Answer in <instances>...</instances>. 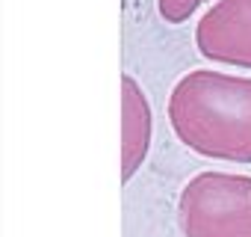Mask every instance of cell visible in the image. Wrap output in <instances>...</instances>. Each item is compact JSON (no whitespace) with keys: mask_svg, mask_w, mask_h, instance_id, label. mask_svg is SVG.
Returning a JSON list of instances; mask_svg holds the SVG:
<instances>
[{"mask_svg":"<svg viewBox=\"0 0 251 237\" xmlns=\"http://www.w3.org/2000/svg\"><path fill=\"white\" fill-rule=\"evenodd\" d=\"M201 57L236 68H251V0H219L195 24Z\"/></svg>","mask_w":251,"mask_h":237,"instance_id":"3957f363","label":"cell"},{"mask_svg":"<svg viewBox=\"0 0 251 237\" xmlns=\"http://www.w3.org/2000/svg\"><path fill=\"white\" fill-rule=\"evenodd\" d=\"M151 134L154 118L148 95L130 74H121V181H130L142 166L151 148Z\"/></svg>","mask_w":251,"mask_h":237,"instance_id":"277c9868","label":"cell"},{"mask_svg":"<svg viewBox=\"0 0 251 237\" xmlns=\"http://www.w3.org/2000/svg\"><path fill=\"white\" fill-rule=\"evenodd\" d=\"M186 237H251V178L233 172H198L177 199Z\"/></svg>","mask_w":251,"mask_h":237,"instance_id":"7a4b0ae2","label":"cell"},{"mask_svg":"<svg viewBox=\"0 0 251 237\" xmlns=\"http://www.w3.org/2000/svg\"><path fill=\"white\" fill-rule=\"evenodd\" d=\"M204 0H160V15L169 24H183Z\"/></svg>","mask_w":251,"mask_h":237,"instance_id":"5b68a950","label":"cell"},{"mask_svg":"<svg viewBox=\"0 0 251 237\" xmlns=\"http://www.w3.org/2000/svg\"><path fill=\"white\" fill-rule=\"evenodd\" d=\"M177 140L201 157L251 163V77L195 68L169 95Z\"/></svg>","mask_w":251,"mask_h":237,"instance_id":"6da1fadb","label":"cell"}]
</instances>
